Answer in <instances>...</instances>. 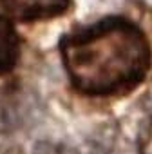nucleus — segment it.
<instances>
[{"label": "nucleus", "instance_id": "1", "mask_svg": "<svg viewBox=\"0 0 152 154\" xmlns=\"http://www.w3.org/2000/svg\"><path fill=\"white\" fill-rule=\"evenodd\" d=\"M71 85L91 98H114L143 84L152 65L145 31L125 17H105L65 33L58 44Z\"/></svg>", "mask_w": 152, "mask_h": 154}, {"label": "nucleus", "instance_id": "2", "mask_svg": "<svg viewBox=\"0 0 152 154\" xmlns=\"http://www.w3.org/2000/svg\"><path fill=\"white\" fill-rule=\"evenodd\" d=\"M36 111V102L29 89L18 82L0 87V134H11L26 127Z\"/></svg>", "mask_w": 152, "mask_h": 154}, {"label": "nucleus", "instance_id": "3", "mask_svg": "<svg viewBox=\"0 0 152 154\" xmlns=\"http://www.w3.org/2000/svg\"><path fill=\"white\" fill-rule=\"evenodd\" d=\"M0 8L13 20L29 24L63 17L71 8V0H0Z\"/></svg>", "mask_w": 152, "mask_h": 154}, {"label": "nucleus", "instance_id": "4", "mask_svg": "<svg viewBox=\"0 0 152 154\" xmlns=\"http://www.w3.org/2000/svg\"><path fill=\"white\" fill-rule=\"evenodd\" d=\"M22 54V40L13 22L0 15V76L11 72Z\"/></svg>", "mask_w": 152, "mask_h": 154}, {"label": "nucleus", "instance_id": "5", "mask_svg": "<svg viewBox=\"0 0 152 154\" xmlns=\"http://www.w3.org/2000/svg\"><path fill=\"white\" fill-rule=\"evenodd\" d=\"M33 154H78L74 149H71L65 143H58V141H38L33 149Z\"/></svg>", "mask_w": 152, "mask_h": 154}, {"label": "nucleus", "instance_id": "6", "mask_svg": "<svg viewBox=\"0 0 152 154\" xmlns=\"http://www.w3.org/2000/svg\"><path fill=\"white\" fill-rule=\"evenodd\" d=\"M141 154H152V125L143 134V140H141Z\"/></svg>", "mask_w": 152, "mask_h": 154}]
</instances>
